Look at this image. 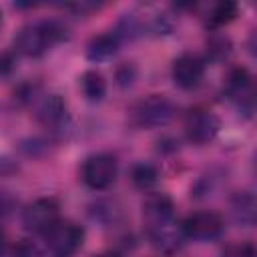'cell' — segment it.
<instances>
[{"label": "cell", "mask_w": 257, "mask_h": 257, "mask_svg": "<svg viewBox=\"0 0 257 257\" xmlns=\"http://www.w3.org/2000/svg\"><path fill=\"white\" fill-rule=\"evenodd\" d=\"M143 217L149 239L159 251L173 253L181 247L183 243L181 223H177L175 219V205L167 193L149 195L143 205Z\"/></svg>", "instance_id": "cell-1"}, {"label": "cell", "mask_w": 257, "mask_h": 257, "mask_svg": "<svg viewBox=\"0 0 257 257\" xmlns=\"http://www.w3.org/2000/svg\"><path fill=\"white\" fill-rule=\"evenodd\" d=\"M64 38H66V28L60 22L40 20V22L26 24L18 30V34L14 38V48L22 56L36 58V56H42L44 52H48L54 44H58Z\"/></svg>", "instance_id": "cell-2"}, {"label": "cell", "mask_w": 257, "mask_h": 257, "mask_svg": "<svg viewBox=\"0 0 257 257\" xmlns=\"http://www.w3.org/2000/svg\"><path fill=\"white\" fill-rule=\"evenodd\" d=\"M175 104L163 94H151L131 108V120L139 128H159L171 122Z\"/></svg>", "instance_id": "cell-3"}, {"label": "cell", "mask_w": 257, "mask_h": 257, "mask_svg": "<svg viewBox=\"0 0 257 257\" xmlns=\"http://www.w3.org/2000/svg\"><path fill=\"white\" fill-rule=\"evenodd\" d=\"M42 237L50 257H74L82 247L84 229L72 221H56Z\"/></svg>", "instance_id": "cell-4"}, {"label": "cell", "mask_w": 257, "mask_h": 257, "mask_svg": "<svg viewBox=\"0 0 257 257\" xmlns=\"http://www.w3.org/2000/svg\"><path fill=\"white\" fill-rule=\"evenodd\" d=\"M116 173H118V163H116V157L110 153L90 155L84 159L80 167V179L92 191L108 189L114 183Z\"/></svg>", "instance_id": "cell-5"}, {"label": "cell", "mask_w": 257, "mask_h": 257, "mask_svg": "<svg viewBox=\"0 0 257 257\" xmlns=\"http://www.w3.org/2000/svg\"><path fill=\"white\" fill-rule=\"evenodd\" d=\"M183 237L195 239V241H215L225 231V221L215 211H197L191 213L181 223Z\"/></svg>", "instance_id": "cell-6"}, {"label": "cell", "mask_w": 257, "mask_h": 257, "mask_svg": "<svg viewBox=\"0 0 257 257\" xmlns=\"http://www.w3.org/2000/svg\"><path fill=\"white\" fill-rule=\"evenodd\" d=\"M183 128H185V135H187V139L191 143H195V145H207V143H211L219 135L221 120L209 108H191L185 114Z\"/></svg>", "instance_id": "cell-7"}, {"label": "cell", "mask_w": 257, "mask_h": 257, "mask_svg": "<svg viewBox=\"0 0 257 257\" xmlns=\"http://www.w3.org/2000/svg\"><path fill=\"white\" fill-rule=\"evenodd\" d=\"M173 82L183 90H193L205 76V60L195 52H183L173 60L171 66Z\"/></svg>", "instance_id": "cell-8"}, {"label": "cell", "mask_w": 257, "mask_h": 257, "mask_svg": "<svg viewBox=\"0 0 257 257\" xmlns=\"http://www.w3.org/2000/svg\"><path fill=\"white\" fill-rule=\"evenodd\" d=\"M227 96L231 102L237 104V108L245 114H251L255 108V84L253 76L245 68H233L227 76L225 84Z\"/></svg>", "instance_id": "cell-9"}, {"label": "cell", "mask_w": 257, "mask_h": 257, "mask_svg": "<svg viewBox=\"0 0 257 257\" xmlns=\"http://www.w3.org/2000/svg\"><path fill=\"white\" fill-rule=\"evenodd\" d=\"M56 221H60V211L54 199H36L22 213V225L38 235H44Z\"/></svg>", "instance_id": "cell-10"}, {"label": "cell", "mask_w": 257, "mask_h": 257, "mask_svg": "<svg viewBox=\"0 0 257 257\" xmlns=\"http://www.w3.org/2000/svg\"><path fill=\"white\" fill-rule=\"evenodd\" d=\"M36 116H38V120H40V124L44 128H48V131H62L68 124L66 102L58 94H48L38 104Z\"/></svg>", "instance_id": "cell-11"}, {"label": "cell", "mask_w": 257, "mask_h": 257, "mask_svg": "<svg viewBox=\"0 0 257 257\" xmlns=\"http://www.w3.org/2000/svg\"><path fill=\"white\" fill-rule=\"evenodd\" d=\"M120 36L116 30H110V32H104V34H98L94 36L88 46H86V58L92 60V62H100V60H108L110 56L116 54V50L120 48Z\"/></svg>", "instance_id": "cell-12"}, {"label": "cell", "mask_w": 257, "mask_h": 257, "mask_svg": "<svg viewBox=\"0 0 257 257\" xmlns=\"http://www.w3.org/2000/svg\"><path fill=\"white\" fill-rule=\"evenodd\" d=\"M255 207H257L255 205V197L249 191L235 193V197L231 201V209H233L235 221L245 225V227H251L255 223Z\"/></svg>", "instance_id": "cell-13"}, {"label": "cell", "mask_w": 257, "mask_h": 257, "mask_svg": "<svg viewBox=\"0 0 257 257\" xmlns=\"http://www.w3.org/2000/svg\"><path fill=\"white\" fill-rule=\"evenodd\" d=\"M80 86H82L84 96L90 102H98L106 94V80L98 70H86L80 76Z\"/></svg>", "instance_id": "cell-14"}, {"label": "cell", "mask_w": 257, "mask_h": 257, "mask_svg": "<svg viewBox=\"0 0 257 257\" xmlns=\"http://www.w3.org/2000/svg\"><path fill=\"white\" fill-rule=\"evenodd\" d=\"M131 179H133L135 187H139L143 191H149L159 183V169L153 163H145V161L137 163L131 169Z\"/></svg>", "instance_id": "cell-15"}, {"label": "cell", "mask_w": 257, "mask_h": 257, "mask_svg": "<svg viewBox=\"0 0 257 257\" xmlns=\"http://www.w3.org/2000/svg\"><path fill=\"white\" fill-rule=\"evenodd\" d=\"M237 16V4L235 2H219L207 16V24L211 28H219L229 24Z\"/></svg>", "instance_id": "cell-16"}, {"label": "cell", "mask_w": 257, "mask_h": 257, "mask_svg": "<svg viewBox=\"0 0 257 257\" xmlns=\"http://www.w3.org/2000/svg\"><path fill=\"white\" fill-rule=\"evenodd\" d=\"M221 257H255V247L249 241H239V243H229L223 251Z\"/></svg>", "instance_id": "cell-17"}, {"label": "cell", "mask_w": 257, "mask_h": 257, "mask_svg": "<svg viewBox=\"0 0 257 257\" xmlns=\"http://www.w3.org/2000/svg\"><path fill=\"white\" fill-rule=\"evenodd\" d=\"M231 52V42L225 36H217L209 40V54L213 58H225Z\"/></svg>", "instance_id": "cell-18"}, {"label": "cell", "mask_w": 257, "mask_h": 257, "mask_svg": "<svg viewBox=\"0 0 257 257\" xmlns=\"http://www.w3.org/2000/svg\"><path fill=\"white\" fill-rule=\"evenodd\" d=\"M12 255L14 257H38V249H36V245L32 241H26L24 239V241H20V243L14 245Z\"/></svg>", "instance_id": "cell-19"}, {"label": "cell", "mask_w": 257, "mask_h": 257, "mask_svg": "<svg viewBox=\"0 0 257 257\" xmlns=\"http://www.w3.org/2000/svg\"><path fill=\"white\" fill-rule=\"evenodd\" d=\"M6 255V243H4V235L0 233V257Z\"/></svg>", "instance_id": "cell-20"}, {"label": "cell", "mask_w": 257, "mask_h": 257, "mask_svg": "<svg viewBox=\"0 0 257 257\" xmlns=\"http://www.w3.org/2000/svg\"><path fill=\"white\" fill-rule=\"evenodd\" d=\"M92 257H118L116 253H110V251H106V253H98V255H92Z\"/></svg>", "instance_id": "cell-21"}, {"label": "cell", "mask_w": 257, "mask_h": 257, "mask_svg": "<svg viewBox=\"0 0 257 257\" xmlns=\"http://www.w3.org/2000/svg\"><path fill=\"white\" fill-rule=\"evenodd\" d=\"M0 22H2V14H0Z\"/></svg>", "instance_id": "cell-22"}]
</instances>
